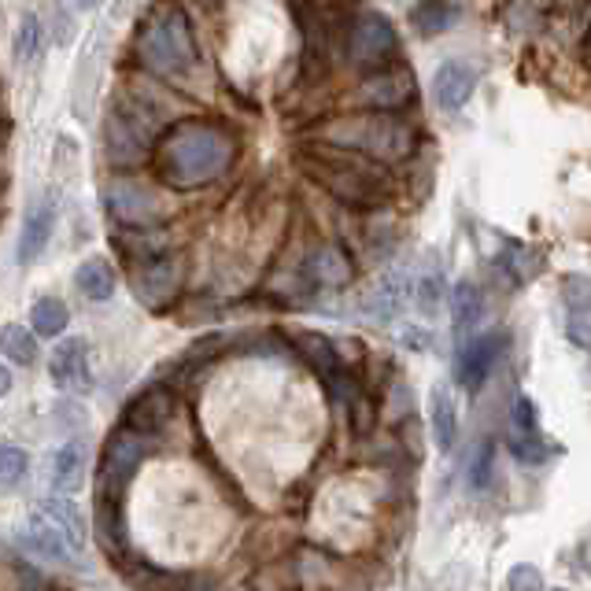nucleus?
Listing matches in <instances>:
<instances>
[{"label": "nucleus", "mask_w": 591, "mask_h": 591, "mask_svg": "<svg viewBox=\"0 0 591 591\" xmlns=\"http://www.w3.org/2000/svg\"><path fill=\"white\" fill-rule=\"evenodd\" d=\"M237 159V137L211 122H185L159 134L152 145L156 177L171 189H200L219 182Z\"/></svg>", "instance_id": "f257e3e1"}, {"label": "nucleus", "mask_w": 591, "mask_h": 591, "mask_svg": "<svg viewBox=\"0 0 591 591\" xmlns=\"http://www.w3.org/2000/svg\"><path fill=\"white\" fill-rule=\"evenodd\" d=\"M315 140L325 148H333V152L362 156L378 167L403 163V159H410L418 148L415 130H410L399 115H389V111H362V115L333 119V122H325V126H318Z\"/></svg>", "instance_id": "f03ea898"}, {"label": "nucleus", "mask_w": 591, "mask_h": 591, "mask_svg": "<svg viewBox=\"0 0 591 591\" xmlns=\"http://www.w3.org/2000/svg\"><path fill=\"white\" fill-rule=\"evenodd\" d=\"M304 174L311 177L318 189H325L333 200H341L352 211H378L392 196V177L370 159H341L325 152L304 156Z\"/></svg>", "instance_id": "7ed1b4c3"}, {"label": "nucleus", "mask_w": 591, "mask_h": 591, "mask_svg": "<svg viewBox=\"0 0 591 591\" xmlns=\"http://www.w3.org/2000/svg\"><path fill=\"white\" fill-rule=\"evenodd\" d=\"M137 60L159 78H177L200 67V49L182 8H167L137 37Z\"/></svg>", "instance_id": "20e7f679"}, {"label": "nucleus", "mask_w": 591, "mask_h": 591, "mask_svg": "<svg viewBox=\"0 0 591 591\" xmlns=\"http://www.w3.org/2000/svg\"><path fill=\"white\" fill-rule=\"evenodd\" d=\"M148 455H152V440H145L137 433H130L126 426H119L115 433L104 440V447H100L97 477H93V495L122 500Z\"/></svg>", "instance_id": "39448f33"}, {"label": "nucleus", "mask_w": 591, "mask_h": 591, "mask_svg": "<svg viewBox=\"0 0 591 591\" xmlns=\"http://www.w3.org/2000/svg\"><path fill=\"white\" fill-rule=\"evenodd\" d=\"M177 407H182V392L167 381H152L137 396H130V403L122 407V426L145 440H163L171 433Z\"/></svg>", "instance_id": "423d86ee"}, {"label": "nucleus", "mask_w": 591, "mask_h": 591, "mask_svg": "<svg viewBox=\"0 0 591 591\" xmlns=\"http://www.w3.org/2000/svg\"><path fill=\"white\" fill-rule=\"evenodd\" d=\"M344 52H348V63L355 71L373 74L384 71L396 52V30L392 23L378 12H362L344 34Z\"/></svg>", "instance_id": "0eeeda50"}, {"label": "nucleus", "mask_w": 591, "mask_h": 591, "mask_svg": "<svg viewBox=\"0 0 591 591\" xmlns=\"http://www.w3.org/2000/svg\"><path fill=\"white\" fill-rule=\"evenodd\" d=\"M182 281H185V262L182 256H171V251L130 267V288H134L137 304L148 307V311L174 307L177 296H182Z\"/></svg>", "instance_id": "6e6552de"}, {"label": "nucleus", "mask_w": 591, "mask_h": 591, "mask_svg": "<svg viewBox=\"0 0 591 591\" xmlns=\"http://www.w3.org/2000/svg\"><path fill=\"white\" fill-rule=\"evenodd\" d=\"M104 208L111 214V222L122 230H152L163 226L167 211L159 204V196L148 185H137L130 177H119L104 189Z\"/></svg>", "instance_id": "1a4fd4ad"}, {"label": "nucleus", "mask_w": 591, "mask_h": 591, "mask_svg": "<svg viewBox=\"0 0 591 591\" xmlns=\"http://www.w3.org/2000/svg\"><path fill=\"white\" fill-rule=\"evenodd\" d=\"M506 344H510V336H506L503 330L473 333L466 344H458V355H455V381L463 384V389L477 392V389H481V384L488 381L492 366L503 359Z\"/></svg>", "instance_id": "9d476101"}, {"label": "nucleus", "mask_w": 591, "mask_h": 591, "mask_svg": "<svg viewBox=\"0 0 591 591\" xmlns=\"http://www.w3.org/2000/svg\"><path fill=\"white\" fill-rule=\"evenodd\" d=\"M355 97L362 100L366 111H389V115H396V111H403L410 100H415V74H410L407 67L373 71Z\"/></svg>", "instance_id": "9b49d317"}, {"label": "nucleus", "mask_w": 591, "mask_h": 591, "mask_svg": "<svg viewBox=\"0 0 591 591\" xmlns=\"http://www.w3.org/2000/svg\"><path fill=\"white\" fill-rule=\"evenodd\" d=\"M299 267H304V274L307 281L315 285V293L318 288H348L352 281H355V262L348 251L341 248V244H333V241H322V244H315L311 251H307L304 259H299Z\"/></svg>", "instance_id": "f8f14e48"}, {"label": "nucleus", "mask_w": 591, "mask_h": 591, "mask_svg": "<svg viewBox=\"0 0 591 591\" xmlns=\"http://www.w3.org/2000/svg\"><path fill=\"white\" fill-rule=\"evenodd\" d=\"M355 458H362V466L370 470H389V473H399V470H415V455L403 447V440L396 429H373L366 436H355Z\"/></svg>", "instance_id": "ddd939ff"}, {"label": "nucleus", "mask_w": 591, "mask_h": 591, "mask_svg": "<svg viewBox=\"0 0 591 591\" xmlns=\"http://www.w3.org/2000/svg\"><path fill=\"white\" fill-rule=\"evenodd\" d=\"M93 532H97L100 551L119 562L130 555V529H126V506L122 500H108V495H93Z\"/></svg>", "instance_id": "4468645a"}, {"label": "nucleus", "mask_w": 591, "mask_h": 591, "mask_svg": "<svg viewBox=\"0 0 591 591\" xmlns=\"http://www.w3.org/2000/svg\"><path fill=\"white\" fill-rule=\"evenodd\" d=\"M34 514L41 521H49L63 537V543L82 558V551H86V543H89V525H86V514L78 510V503H74L71 495H45Z\"/></svg>", "instance_id": "2eb2a0df"}, {"label": "nucleus", "mask_w": 591, "mask_h": 591, "mask_svg": "<svg viewBox=\"0 0 591 591\" xmlns=\"http://www.w3.org/2000/svg\"><path fill=\"white\" fill-rule=\"evenodd\" d=\"M49 373L60 389L71 392H89V344L82 336H67L63 344H56L52 359H49Z\"/></svg>", "instance_id": "dca6fc26"}, {"label": "nucleus", "mask_w": 591, "mask_h": 591, "mask_svg": "<svg viewBox=\"0 0 591 591\" xmlns=\"http://www.w3.org/2000/svg\"><path fill=\"white\" fill-rule=\"evenodd\" d=\"M285 341H288V348L299 355V362H304L307 370H311L315 378H322V381L344 366L341 348H336L330 336L318 333V330H293V333H285Z\"/></svg>", "instance_id": "f3484780"}, {"label": "nucleus", "mask_w": 591, "mask_h": 591, "mask_svg": "<svg viewBox=\"0 0 591 591\" xmlns=\"http://www.w3.org/2000/svg\"><path fill=\"white\" fill-rule=\"evenodd\" d=\"M104 152H108V159H111L115 167L130 171V167L145 163L148 152H152V140H145L134 126H130L126 119L111 111L108 122H104Z\"/></svg>", "instance_id": "a211bd4d"}, {"label": "nucleus", "mask_w": 591, "mask_h": 591, "mask_svg": "<svg viewBox=\"0 0 591 591\" xmlns=\"http://www.w3.org/2000/svg\"><path fill=\"white\" fill-rule=\"evenodd\" d=\"M115 569L122 574V580H126L130 588H137V591H174L177 588V580H182L185 574L182 569H167V566H159V562H148V558H140V555H122L115 562Z\"/></svg>", "instance_id": "6ab92c4d"}, {"label": "nucleus", "mask_w": 591, "mask_h": 591, "mask_svg": "<svg viewBox=\"0 0 591 591\" xmlns=\"http://www.w3.org/2000/svg\"><path fill=\"white\" fill-rule=\"evenodd\" d=\"M473 86H477V74L473 67H466V63H444V67L436 71L433 78V100L440 111H458L466 108V100L473 97Z\"/></svg>", "instance_id": "aec40b11"}, {"label": "nucleus", "mask_w": 591, "mask_h": 591, "mask_svg": "<svg viewBox=\"0 0 591 591\" xmlns=\"http://www.w3.org/2000/svg\"><path fill=\"white\" fill-rule=\"evenodd\" d=\"M111 241H115V251L130 262V267H137V262H148V259L167 256V251H171V233H167L163 226H152V230H119Z\"/></svg>", "instance_id": "412c9836"}, {"label": "nucleus", "mask_w": 591, "mask_h": 591, "mask_svg": "<svg viewBox=\"0 0 591 591\" xmlns=\"http://www.w3.org/2000/svg\"><path fill=\"white\" fill-rule=\"evenodd\" d=\"M49 477H52L56 495L82 492V484H86V447H82L78 440H67V444H63L60 452L52 455Z\"/></svg>", "instance_id": "4be33fe9"}, {"label": "nucleus", "mask_w": 591, "mask_h": 591, "mask_svg": "<svg viewBox=\"0 0 591 591\" xmlns=\"http://www.w3.org/2000/svg\"><path fill=\"white\" fill-rule=\"evenodd\" d=\"M52 230H56L52 204H37V208H30V214H26V222H23V233H19V262H23V267H30L34 259H41Z\"/></svg>", "instance_id": "5701e85b"}, {"label": "nucleus", "mask_w": 591, "mask_h": 591, "mask_svg": "<svg viewBox=\"0 0 591 591\" xmlns=\"http://www.w3.org/2000/svg\"><path fill=\"white\" fill-rule=\"evenodd\" d=\"M484 311V296L473 281H458L452 288V325H455V344H466L477 333Z\"/></svg>", "instance_id": "b1692460"}, {"label": "nucleus", "mask_w": 591, "mask_h": 591, "mask_svg": "<svg viewBox=\"0 0 591 591\" xmlns=\"http://www.w3.org/2000/svg\"><path fill=\"white\" fill-rule=\"evenodd\" d=\"M562 299H566V336L577 348H588V281L580 274L566 278Z\"/></svg>", "instance_id": "393cba45"}, {"label": "nucleus", "mask_w": 591, "mask_h": 591, "mask_svg": "<svg viewBox=\"0 0 591 591\" xmlns=\"http://www.w3.org/2000/svg\"><path fill=\"white\" fill-rule=\"evenodd\" d=\"M429 418H433V440L440 452H452L458 440V407L447 392V384H433L429 392Z\"/></svg>", "instance_id": "a878e982"}, {"label": "nucleus", "mask_w": 591, "mask_h": 591, "mask_svg": "<svg viewBox=\"0 0 591 591\" xmlns=\"http://www.w3.org/2000/svg\"><path fill=\"white\" fill-rule=\"evenodd\" d=\"M403 296H407V285H403V278L389 274V278H381L378 285L366 288V296H362L359 307L366 311V318H373V322H389V318H396V311L403 307Z\"/></svg>", "instance_id": "bb28decb"}, {"label": "nucleus", "mask_w": 591, "mask_h": 591, "mask_svg": "<svg viewBox=\"0 0 591 591\" xmlns=\"http://www.w3.org/2000/svg\"><path fill=\"white\" fill-rule=\"evenodd\" d=\"M26 547H34V551H41L45 558H52V562H67V566H78V555L63 543L60 532L52 529L49 521H41L37 514H30V521H26V537H23Z\"/></svg>", "instance_id": "cd10ccee"}, {"label": "nucleus", "mask_w": 591, "mask_h": 591, "mask_svg": "<svg viewBox=\"0 0 591 591\" xmlns=\"http://www.w3.org/2000/svg\"><path fill=\"white\" fill-rule=\"evenodd\" d=\"M74 285H78V293L86 299H111L115 293L119 278H115V267H111L108 259L93 256L78 267V274H74Z\"/></svg>", "instance_id": "c85d7f7f"}, {"label": "nucleus", "mask_w": 591, "mask_h": 591, "mask_svg": "<svg viewBox=\"0 0 591 591\" xmlns=\"http://www.w3.org/2000/svg\"><path fill=\"white\" fill-rule=\"evenodd\" d=\"M495 267H500V274L510 281L514 288H518V285H525V281H529L540 270V256L525 248V244H506L503 256L495 259Z\"/></svg>", "instance_id": "c756f323"}, {"label": "nucleus", "mask_w": 591, "mask_h": 591, "mask_svg": "<svg viewBox=\"0 0 591 591\" xmlns=\"http://www.w3.org/2000/svg\"><path fill=\"white\" fill-rule=\"evenodd\" d=\"M67 322H71L67 304L56 299V296H41L30 307V325H34L30 333H37V336H60L63 330H67Z\"/></svg>", "instance_id": "7c9ffc66"}, {"label": "nucleus", "mask_w": 591, "mask_h": 591, "mask_svg": "<svg viewBox=\"0 0 591 591\" xmlns=\"http://www.w3.org/2000/svg\"><path fill=\"white\" fill-rule=\"evenodd\" d=\"M410 23H415V30L421 37H436L455 23V8L440 4V0H418V4L410 8Z\"/></svg>", "instance_id": "2f4dec72"}, {"label": "nucleus", "mask_w": 591, "mask_h": 591, "mask_svg": "<svg viewBox=\"0 0 591 591\" xmlns=\"http://www.w3.org/2000/svg\"><path fill=\"white\" fill-rule=\"evenodd\" d=\"M0 352H4V359H12L15 366H34L37 341H34V333L26 330V325L8 322L4 330H0Z\"/></svg>", "instance_id": "473e14b6"}, {"label": "nucleus", "mask_w": 591, "mask_h": 591, "mask_svg": "<svg viewBox=\"0 0 591 591\" xmlns=\"http://www.w3.org/2000/svg\"><path fill=\"white\" fill-rule=\"evenodd\" d=\"M344 421H348V429L355 436H366V433H373L378 429V421H381V403H378V392H370V389H362L359 392V399L348 407V415H344Z\"/></svg>", "instance_id": "72a5a7b5"}, {"label": "nucleus", "mask_w": 591, "mask_h": 591, "mask_svg": "<svg viewBox=\"0 0 591 591\" xmlns=\"http://www.w3.org/2000/svg\"><path fill=\"white\" fill-rule=\"evenodd\" d=\"M506 452L518 458L521 466H540L547 463V455H555L558 447L547 444L543 433H525V436H506Z\"/></svg>", "instance_id": "f704fd0d"}, {"label": "nucleus", "mask_w": 591, "mask_h": 591, "mask_svg": "<svg viewBox=\"0 0 591 591\" xmlns=\"http://www.w3.org/2000/svg\"><path fill=\"white\" fill-rule=\"evenodd\" d=\"M26 470H30V455L23 447H0V488H15L26 477Z\"/></svg>", "instance_id": "c9c22d12"}, {"label": "nucleus", "mask_w": 591, "mask_h": 591, "mask_svg": "<svg viewBox=\"0 0 591 591\" xmlns=\"http://www.w3.org/2000/svg\"><path fill=\"white\" fill-rule=\"evenodd\" d=\"M525 433H540V410L532 396H518L510 403V433L506 436H525Z\"/></svg>", "instance_id": "e433bc0d"}, {"label": "nucleus", "mask_w": 591, "mask_h": 591, "mask_svg": "<svg viewBox=\"0 0 591 591\" xmlns=\"http://www.w3.org/2000/svg\"><path fill=\"white\" fill-rule=\"evenodd\" d=\"M15 56L19 63H34L41 56V23L34 15H26L19 23V37H15Z\"/></svg>", "instance_id": "4c0bfd02"}, {"label": "nucleus", "mask_w": 591, "mask_h": 591, "mask_svg": "<svg viewBox=\"0 0 591 591\" xmlns=\"http://www.w3.org/2000/svg\"><path fill=\"white\" fill-rule=\"evenodd\" d=\"M492 473H495V444L492 440H481L473 452V466H470V484L477 492H484L492 484Z\"/></svg>", "instance_id": "58836bf2"}, {"label": "nucleus", "mask_w": 591, "mask_h": 591, "mask_svg": "<svg viewBox=\"0 0 591 591\" xmlns=\"http://www.w3.org/2000/svg\"><path fill=\"white\" fill-rule=\"evenodd\" d=\"M410 415H418V410H415V392H410L403 381H396L389 389V421H392V426H399V421H407Z\"/></svg>", "instance_id": "ea45409f"}, {"label": "nucleus", "mask_w": 591, "mask_h": 591, "mask_svg": "<svg viewBox=\"0 0 591 591\" xmlns=\"http://www.w3.org/2000/svg\"><path fill=\"white\" fill-rule=\"evenodd\" d=\"M540 580L543 574L537 566H529V562H518V566L506 574V588L510 591H540Z\"/></svg>", "instance_id": "a19ab883"}, {"label": "nucleus", "mask_w": 591, "mask_h": 591, "mask_svg": "<svg viewBox=\"0 0 591 591\" xmlns=\"http://www.w3.org/2000/svg\"><path fill=\"white\" fill-rule=\"evenodd\" d=\"M440 278L436 274H429V278H418V288H415V296H418V304H421V311L426 315H433L436 307H440Z\"/></svg>", "instance_id": "79ce46f5"}, {"label": "nucleus", "mask_w": 591, "mask_h": 591, "mask_svg": "<svg viewBox=\"0 0 591 591\" xmlns=\"http://www.w3.org/2000/svg\"><path fill=\"white\" fill-rule=\"evenodd\" d=\"M174 591H222L219 584H214L211 577H193V574H185L182 580H177V588Z\"/></svg>", "instance_id": "37998d69"}, {"label": "nucleus", "mask_w": 591, "mask_h": 591, "mask_svg": "<svg viewBox=\"0 0 591 591\" xmlns=\"http://www.w3.org/2000/svg\"><path fill=\"white\" fill-rule=\"evenodd\" d=\"M403 344H407V348H429V333L426 330H415V325H410V330H403Z\"/></svg>", "instance_id": "c03bdc74"}, {"label": "nucleus", "mask_w": 591, "mask_h": 591, "mask_svg": "<svg viewBox=\"0 0 591 591\" xmlns=\"http://www.w3.org/2000/svg\"><path fill=\"white\" fill-rule=\"evenodd\" d=\"M12 392V373H8V366H0V396H8Z\"/></svg>", "instance_id": "a18cd8bd"}, {"label": "nucleus", "mask_w": 591, "mask_h": 591, "mask_svg": "<svg viewBox=\"0 0 591 591\" xmlns=\"http://www.w3.org/2000/svg\"><path fill=\"white\" fill-rule=\"evenodd\" d=\"M71 8H82V12H89V8H97L100 0H67Z\"/></svg>", "instance_id": "49530a36"}, {"label": "nucleus", "mask_w": 591, "mask_h": 591, "mask_svg": "<svg viewBox=\"0 0 591 591\" xmlns=\"http://www.w3.org/2000/svg\"><path fill=\"white\" fill-rule=\"evenodd\" d=\"M8 134H12V130H8V119H0V148L8 145Z\"/></svg>", "instance_id": "de8ad7c7"}, {"label": "nucleus", "mask_w": 591, "mask_h": 591, "mask_svg": "<svg viewBox=\"0 0 591 591\" xmlns=\"http://www.w3.org/2000/svg\"><path fill=\"white\" fill-rule=\"evenodd\" d=\"M4 182H8V177H4V174H0V189H4Z\"/></svg>", "instance_id": "09e8293b"}, {"label": "nucleus", "mask_w": 591, "mask_h": 591, "mask_svg": "<svg viewBox=\"0 0 591 591\" xmlns=\"http://www.w3.org/2000/svg\"><path fill=\"white\" fill-rule=\"evenodd\" d=\"M551 591H566V588H551Z\"/></svg>", "instance_id": "8fccbe9b"}]
</instances>
